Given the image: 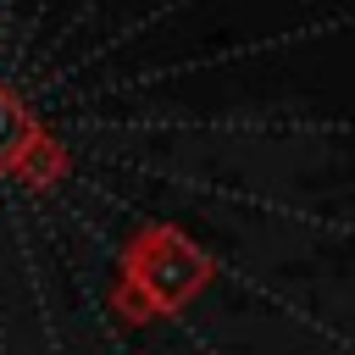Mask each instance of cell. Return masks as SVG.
<instances>
[{"label": "cell", "instance_id": "obj_1", "mask_svg": "<svg viewBox=\"0 0 355 355\" xmlns=\"http://www.w3.org/2000/svg\"><path fill=\"white\" fill-rule=\"evenodd\" d=\"M28 144H33V116H28V105L0 83V172H6Z\"/></svg>", "mask_w": 355, "mask_h": 355}]
</instances>
